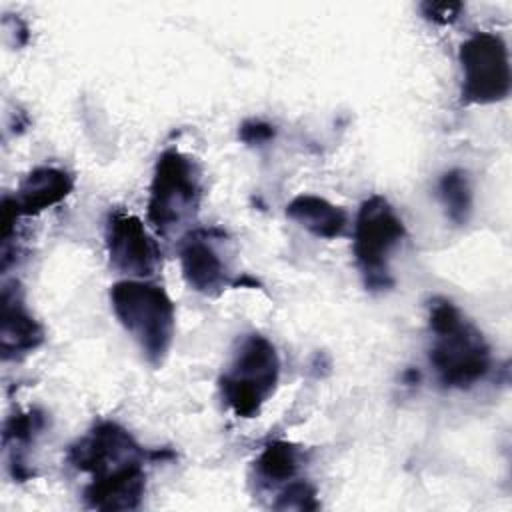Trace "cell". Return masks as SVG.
Returning a JSON list of instances; mask_svg holds the SVG:
<instances>
[{
  "instance_id": "4",
  "label": "cell",
  "mask_w": 512,
  "mask_h": 512,
  "mask_svg": "<svg viewBox=\"0 0 512 512\" xmlns=\"http://www.w3.org/2000/svg\"><path fill=\"white\" fill-rule=\"evenodd\" d=\"M118 322L140 346L152 366H160L174 340L176 310L168 292L154 282L126 278L110 288Z\"/></svg>"
},
{
  "instance_id": "13",
  "label": "cell",
  "mask_w": 512,
  "mask_h": 512,
  "mask_svg": "<svg viewBox=\"0 0 512 512\" xmlns=\"http://www.w3.org/2000/svg\"><path fill=\"white\" fill-rule=\"evenodd\" d=\"M302 452L284 440H274L264 446L256 458V474L266 484H284L292 482L300 470Z\"/></svg>"
},
{
  "instance_id": "16",
  "label": "cell",
  "mask_w": 512,
  "mask_h": 512,
  "mask_svg": "<svg viewBox=\"0 0 512 512\" xmlns=\"http://www.w3.org/2000/svg\"><path fill=\"white\" fill-rule=\"evenodd\" d=\"M274 508H280V510H288V508L314 510V508H318L316 488L310 486L306 480H292L278 494V500H276Z\"/></svg>"
},
{
  "instance_id": "6",
  "label": "cell",
  "mask_w": 512,
  "mask_h": 512,
  "mask_svg": "<svg viewBox=\"0 0 512 512\" xmlns=\"http://www.w3.org/2000/svg\"><path fill=\"white\" fill-rule=\"evenodd\" d=\"M404 236V222L384 196L374 194L360 204L352 252L368 290H388L394 284L390 258Z\"/></svg>"
},
{
  "instance_id": "18",
  "label": "cell",
  "mask_w": 512,
  "mask_h": 512,
  "mask_svg": "<svg viewBox=\"0 0 512 512\" xmlns=\"http://www.w3.org/2000/svg\"><path fill=\"white\" fill-rule=\"evenodd\" d=\"M274 134H276L274 126L268 122H262V120H246L238 130L240 140L246 144H264V142L272 140Z\"/></svg>"
},
{
  "instance_id": "12",
  "label": "cell",
  "mask_w": 512,
  "mask_h": 512,
  "mask_svg": "<svg viewBox=\"0 0 512 512\" xmlns=\"http://www.w3.org/2000/svg\"><path fill=\"white\" fill-rule=\"evenodd\" d=\"M286 216L316 238L326 240L342 236L348 228V214L340 206L314 194L296 196L286 206Z\"/></svg>"
},
{
  "instance_id": "7",
  "label": "cell",
  "mask_w": 512,
  "mask_h": 512,
  "mask_svg": "<svg viewBox=\"0 0 512 512\" xmlns=\"http://www.w3.org/2000/svg\"><path fill=\"white\" fill-rule=\"evenodd\" d=\"M462 68V102L494 104L510 94L508 48L500 34L476 32L458 52Z\"/></svg>"
},
{
  "instance_id": "10",
  "label": "cell",
  "mask_w": 512,
  "mask_h": 512,
  "mask_svg": "<svg viewBox=\"0 0 512 512\" xmlns=\"http://www.w3.org/2000/svg\"><path fill=\"white\" fill-rule=\"evenodd\" d=\"M44 342V330L28 312L22 290L14 282L2 288V320H0V348L2 356L18 358L36 350Z\"/></svg>"
},
{
  "instance_id": "5",
  "label": "cell",
  "mask_w": 512,
  "mask_h": 512,
  "mask_svg": "<svg viewBox=\"0 0 512 512\" xmlns=\"http://www.w3.org/2000/svg\"><path fill=\"white\" fill-rule=\"evenodd\" d=\"M280 378V358L274 344L262 334L244 336L218 386L222 400L238 418H252L274 394Z\"/></svg>"
},
{
  "instance_id": "15",
  "label": "cell",
  "mask_w": 512,
  "mask_h": 512,
  "mask_svg": "<svg viewBox=\"0 0 512 512\" xmlns=\"http://www.w3.org/2000/svg\"><path fill=\"white\" fill-rule=\"evenodd\" d=\"M46 426V418L38 410L18 412L6 422L4 440L8 446H24L30 444Z\"/></svg>"
},
{
  "instance_id": "9",
  "label": "cell",
  "mask_w": 512,
  "mask_h": 512,
  "mask_svg": "<svg viewBox=\"0 0 512 512\" xmlns=\"http://www.w3.org/2000/svg\"><path fill=\"white\" fill-rule=\"evenodd\" d=\"M104 238L110 266L118 274L144 280L162 268V250L138 216L124 210L110 212Z\"/></svg>"
},
{
  "instance_id": "11",
  "label": "cell",
  "mask_w": 512,
  "mask_h": 512,
  "mask_svg": "<svg viewBox=\"0 0 512 512\" xmlns=\"http://www.w3.org/2000/svg\"><path fill=\"white\" fill-rule=\"evenodd\" d=\"M74 188V178L60 168H34L16 190L12 198L20 216H36L54 204L62 202Z\"/></svg>"
},
{
  "instance_id": "2",
  "label": "cell",
  "mask_w": 512,
  "mask_h": 512,
  "mask_svg": "<svg viewBox=\"0 0 512 512\" xmlns=\"http://www.w3.org/2000/svg\"><path fill=\"white\" fill-rule=\"evenodd\" d=\"M428 326L432 332L428 358L444 388H470L490 372L488 342L454 302L442 296L432 298Z\"/></svg>"
},
{
  "instance_id": "8",
  "label": "cell",
  "mask_w": 512,
  "mask_h": 512,
  "mask_svg": "<svg viewBox=\"0 0 512 512\" xmlns=\"http://www.w3.org/2000/svg\"><path fill=\"white\" fill-rule=\"evenodd\" d=\"M180 268L186 284L204 294L218 296L230 286H240L234 278L230 240L218 228H194L178 240Z\"/></svg>"
},
{
  "instance_id": "17",
  "label": "cell",
  "mask_w": 512,
  "mask_h": 512,
  "mask_svg": "<svg viewBox=\"0 0 512 512\" xmlns=\"http://www.w3.org/2000/svg\"><path fill=\"white\" fill-rule=\"evenodd\" d=\"M420 10L428 20L446 26L460 18L464 4H460V2H424V4H420Z\"/></svg>"
},
{
  "instance_id": "3",
  "label": "cell",
  "mask_w": 512,
  "mask_h": 512,
  "mask_svg": "<svg viewBox=\"0 0 512 512\" xmlns=\"http://www.w3.org/2000/svg\"><path fill=\"white\" fill-rule=\"evenodd\" d=\"M202 194L198 162L176 148L164 150L154 166L148 196V222L154 232L164 240H180L196 220Z\"/></svg>"
},
{
  "instance_id": "1",
  "label": "cell",
  "mask_w": 512,
  "mask_h": 512,
  "mask_svg": "<svg viewBox=\"0 0 512 512\" xmlns=\"http://www.w3.org/2000/svg\"><path fill=\"white\" fill-rule=\"evenodd\" d=\"M158 456L162 454L146 452L126 428L110 420L92 426L68 450V462L90 474L82 496L96 510H136L146 490L144 464Z\"/></svg>"
},
{
  "instance_id": "14",
  "label": "cell",
  "mask_w": 512,
  "mask_h": 512,
  "mask_svg": "<svg viewBox=\"0 0 512 512\" xmlns=\"http://www.w3.org/2000/svg\"><path fill=\"white\" fill-rule=\"evenodd\" d=\"M438 196L454 224L462 226L468 222L472 212V188L464 170L452 168L444 172L438 182Z\"/></svg>"
}]
</instances>
